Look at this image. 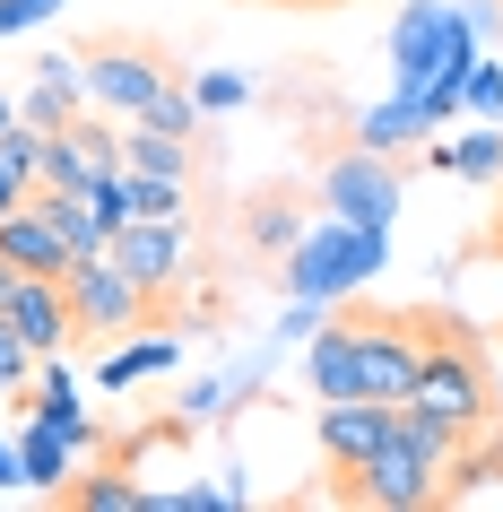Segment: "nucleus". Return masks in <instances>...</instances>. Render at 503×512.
<instances>
[{"label":"nucleus","instance_id":"obj_1","mask_svg":"<svg viewBox=\"0 0 503 512\" xmlns=\"http://www.w3.org/2000/svg\"><path fill=\"white\" fill-rule=\"evenodd\" d=\"M417 400H434L443 417H460V426H486V417H503V400H495V374H486V356L469 348V330H425L417 322Z\"/></svg>","mask_w":503,"mask_h":512},{"label":"nucleus","instance_id":"obj_2","mask_svg":"<svg viewBox=\"0 0 503 512\" xmlns=\"http://www.w3.org/2000/svg\"><path fill=\"white\" fill-rule=\"evenodd\" d=\"M61 296H70V322H79V339H122V330H139L157 304L139 296L131 278L113 270V252H79L70 270H61Z\"/></svg>","mask_w":503,"mask_h":512},{"label":"nucleus","instance_id":"obj_3","mask_svg":"<svg viewBox=\"0 0 503 512\" xmlns=\"http://www.w3.org/2000/svg\"><path fill=\"white\" fill-rule=\"evenodd\" d=\"M339 504H382V512H417V504H443V469L408 443H382L365 469H339Z\"/></svg>","mask_w":503,"mask_h":512},{"label":"nucleus","instance_id":"obj_4","mask_svg":"<svg viewBox=\"0 0 503 512\" xmlns=\"http://www.w3.org/2000/svg\"><path fill=\"white\" fill-rule=\"evenodd\" d=\"M356 330V374H365V400H408L417 391V322H399V313H347Z\"/></svg>","mask_w":503,"mask_h":512},{"label":"nucleus","instance_id":"obj_5","mask_svg":"<svg viewBox=\"0 0 503 512\" xmlns=\"http://www.w3.org/2000/svg\"><path fill=\"white\" fill-rule=\"evenodd\" d=\"M105 174H122V122H61V131H44V165H35L44 191H96Z\"/></svg>","mask_w":503,"mask_h":512},{"label":"nucleus","instance_id":"obj_6","mask_svg":"<svg viewBox=\"0 0 503 512\" xmlns=\"http://www.w3.org/2000/svg\"><path fill=\"white\" fill-rule=\"evenodd\" d=\"M105 252L148 304H165V287L183 278V217H122L105 235Z\"/></svg>","mask_w":503,"mask_h":512},{"label":"nucleus","instance_id":"obj_7","mask_svg":"<svg viewBox=\"0 0 503 512\" xmlns=\"http://www.w3.org/2000/svg\"><path fill=\"white\" fill-rule=\"evenodd\" d=\"M373 252H382V226H347V217H339V235H321V243H304V252H295L287 287H295V296H330V287H356V278L373 270Z\"/></svg>","mask_w":503,"mask_h":512},{"label":"nucleus","instance_id":"obj_8","mask_svg":"<svg viewBox=\"0 0 503 512\" xmlns=\"http://www.w3.org/2000/svg\"><path fill=\"white\" fill-rule=\"evenodd\" d=\"M79 70H87V96H96L105 113H122V122H139V113L165 96V70L148 53H87Z\"/></svg>","mask_w":503,"mask_h":512},{"label":"nucleus","instance_id":"obj_9","mask_svg":"<svg viewBox=\"0 0 503 512\" xmlns=\"http://www.w3.org/2000/svg\"><path fill=\"white\" fill-rule=\"evenodd\" d=\"M0 313L18 322V339H27L35 356L79 348V322H70V296H61V278H9V304H0Z\"/></svg>","mask_w":503,"mask_h":512},{"label":"nucleus","instance_id":"obj_10","mask_svg":"<svg viewBox=\"0 0 503 512\" xmlns=\"http://www.w3.org/2000/svg\"><path fill=\"white\" fill-rule=\"evenodd\" d=\"M391 443V400H321V452L330 469H365Z\"/></svg>","mask_w":503,"mask_h":512},{"label":"nucleus","instance_id":"obj_11","mask_svg":"<svg viewBox=\"0 0 503 512\" xmlns=\"http://www.w3.org/2000/svg\"><path fill=\"white\" fill-rule=\"evenodd\" d=\"M0 261H9L18 278H61V270H70V243H61L53 217L35 209V191H27L9 217H0Z\"/></svg>","mask_w":503,"mask_h":512},{"label":"nucleus","instance_id":"obj_12","mask_svg":"<svg viewBox=\"0 0 503 512\" xmlns=\"http://www.w3.org/2000/svg\"><path fill=\"white\" fill-rule=\"evenodd\" d=\"M321 200H330L347 226H391V200H399V191H391V174H382V157L365 148V157H339L330 174H321Z\"/></svg>","mask_w":503,"mask_h":512},{"label":"nucleus","instance_id":"obj_13","mask_svg":"<svg viewBox=\"0 0 503 512\" xmlns=\"http://www.w3.org/2000/svg\"><path fill=\"white\" fill-rule=\"evenodd\" d=\"M391 443H408V452H425L434 469H451V460L469 452L477 434L460 426V417H443L434 400H417V391H408V400H391Z\"/></svg>","mask_w":503,"mask_h":512},{"label":"nucleus","instance_id":"obj_14","mask_svg":"<svg viewBox=\"0 0 503 512\" xmlns=\"http://www.w3.org/2000/svg\"><path fill=\"white\" fill-rule=\"evenodd\" d=\"M79 105H87V70L70 53H53L44 70H35V87L18 96V122H35V131H61V122H79Z\"/></svg>","mask_w":503,"mask_h":512},{"label":"nucleus","instance_id":"obj_15","mask_svg":"<svg viewBox=\"0 0 503 512\" xmlns=\"http://www.w3.org/2000/svg\"><path fill=\"white\" fill-rule=\"evenodd\" d=\"M304 374H313L321 400H365V374H356V330H347V322H321V330H313V356H304Z\"/></svg>","mask_w":503,"mask_h":512},{"label":"nucleus","instance_id":"obj_16","mask_svg":"<svg viewBox=\"0 0 503 512\" xmlns=\"http://www.w3.org/2000/svg\"><path fill=\"white\" fill-rule=\"evenodd\" d=\"M122 165L131 174H165V183H191V139H174V131H148V122H122Z\"/></svg>","mask_w":503,"mask_h":512},{"label":"nucleus","instance_id":"obj_17","mask_svg":"<svg viewBox=\"0 0 503 512\" xmlns=\"http://www.w3.org/2000/svg\"><path fill=\"white\" fill-rule=\"evenodd\" d=\"M61 504L70 512H148V486L122 478V469H79V478L61 486Z\"/></svg>","mask_w":503,"mask_h":512},{"label":"nucleus","instance_id":"obj_18","mask_svg":"<svg viewBox=\"0 0 503 512\" xmlns=\"http://www.w3.org/2000/svg\"><path fill=\"white\" fill-rule=\"evenodd\" d=\"M18 469H27V486H44V495H61V486H70V434L35 417V426L18 434Z\"/></svg>","mask_w":503,"mask_h":512},{"label":"nucleus","instance_id":"obj_19","mask_svg":"<svg viewBox=\"0 0 503 512\" xmlns=\"http://www.w3.org/2000/svg\"><path fill=\"white\" fill-rule=\"evenodd\" d=\"M35 209H44V217L61 226L70 261H79V252H105V217L87 209V191H44V183H35Z\"/></svg>","mask_w":503,"mask_h":512},{"label":"nucleus","instance_id":"obj_20","mask_svg":"<svg viewBox=\"0 0 503 512\" xmlns=\"http://www.w3.org/2000/svg\"><path fill=\"white\" fill-rule=\"evenodd\" d=\"M417 131H434V113H425V96H399V105H382V113H373V122H365L356 139H365L373 157H391V148H408Z\"/></svg>","mask_w":503,"mask_h":512},{"label":"nucleus","instance_id":"obj_21","mask_svg":"<svg viewBox=\"0 0 503 512\" xmlns=\"http://www.w3.org/2000/svg\"><path fill=\"white\" fill-rule=\"evenodd\" d=\"M174 356H183V339H139V348H113V356H105V382H113V391H131V382L165 374Z\"/></svg>","mask_w":503,"mask_h":512},{"label":"nucleus","instance_id":"obj_22","mask_svg":"<svg viewBox=\"0 0 503 512\" xmlns=\"http://www.w3.org/2000/svg\"><path fill=\"white\" fill-rule=\"evenodd\" d=\"M434 165H451L460 183H495L503 174V131H469L460 148H434Z\"/></svg>","mask_w":503,"mask_h":512},{"label":"nucleus","instance_id":"obj_23","mask_svg":"<svg viewBox=\"0 0 503 512\" xmlns=\"http://www.w3.org/2000/svg\"><path fill=\"white\" fill-rule=\"evenodd\" d=\"M131 174V165H122ZM191 209V191L183 183H165V174H131V217H183Z\"/></svg>","mask_w":503,"mask_h":512},{"label":"nucleus","instance_id":"obj_24","mask_svg":"<svg viewBox=\"0 0 503 512\" xmlns=\"http://www.w3.org/2000/svg\"><path fill=\"white\" fill-rule=\"evenodd\" d=\"M27 382H35V348L18 339V322L0 313V391H9V408L27 400Z\"/></svg>","mask_w":503,"mask_h":512},{"label":"nucleus","instance_id":"obj_25","mask_svg":"<svg viewBox=\"0 0 503 512\" xmlns=\"http://www.w3.org/2000/svg\"><path fill=\"white\" fill-rule=\"evenodd\" d=\"M139 122H148V131H174V139H191V122H200V105H191V87H165L157 105L139 113Z\"/></svg>","mask_w":503,"mask_h":512},{"label":"nucleus","instance_id":"obj_26","mask_svg":"<svg viewBox=\"0 0 503 512\" xmlns=\"http://www.w3.org/2000/svg\"><path fill=\"white\" fill-rule=\"evenodd\" d=\"M191 105H200V113H235L243 105V79H235V70H200V79H191Z\"/></svg>","mask_w":503,"mask_h":512},{"label":"nucleus","instance_id":"obj_27","mask_svg":"<svg viewBox=\"0 0 503 512\" xmlns=\"http://www.w3.org/2000/svg\"><path fill=\"white\" fill-rule=\"evenodd\" d=\"M0 157L35 183V165H44V131H35V122H9V131H0Z\"/></svg>","mask_w":503,"mask_h":512},{"label":"nucleus","instance_id":"obj_28","mask_svg":"<svg viewBox=\"0 0 503 512\" xmlns=\"http://www.w3.org/2000/svg\"><path fill=\"white\" fill-rule=\"evenodd\" d=\"M87 209L105 217V235H113V226H122V217H131V174H105V183L87 191Z\"/></svg>","mask_w":503,"mask_h":512},{"label":"nucleus","instance_id":"obj_29","mask_svg":"<svg viewBox=\"0 0 503 512\" xmlns=\"http://www.w3.org/2000/svg\"><path fill=\"white\" fill-rule=\"evenodd\" d=\"M460 96H469V105L495 122V113H503V70H495V61H486V70H469V79H460Z\"/></svg>","mask_w":503,"mask_h":512},{"label":"nucleus","instance_id":"obj_30","mask_svg":"<svg viewBox=\"0 0 503 512\" xmlns=\"http://www.w3.org/2000/svg\"><path fill=\"white\" fill-rule=\"evenodd\" d=\"M61 0H0V35H27V27H44Z\"/></svg>","mask_w":503,"mask_h":512},{"label":"nucleus","instance_id":"obj_31","mask_svg":"<svg viewBox=\"0 0 503 512\" xmlns=\"http://www.w3.org/2000/svg\"><path fill=\"white\" fill-rule=\"evenodd\" d=\"M252 243H295V209H252Z\"/></svg>","mask_w":503,"mask_h":512},{"label":"nucleus","instance_id":"obj_32","mask_svg":"<svg viewBox=\"0 0 503 512\" xmlns=\"http://www.w3.org/2000/svg\"><path fill=\"white\" fill-rule=\"evenodd\" d=\"M477 460H486V478H503V417L477 426Z\"/></svg>","mask_w":503,"mask_h":512},{"label":"nucleus","instance_id":"obj_33","mask_svg":"<svg viewBox=\"0 0 503 512\" xmlns=\"http://www.w3.org/2000/svg\"><path fill=\"white\" fill-rule=\"evenodd\" d=\"M27 191H35V183H27V174H18V165H9V157H0V217L18 209V200H27Z\"/></svg>","mask_w":503,"mask_h":512},{"label":"nucleus","instance_id":"obj_34","mask_svg":"<svg viewBox=\"0 0 503 512\" xmlns=\"http://www.w3.org/2000/svg\"><path fill=\"white\" fill-rule=\"evenodd\" d=\"M0 486H27V469H18V443H0Z\"/></svg>","mask_w":503,"mask_h":512},{"label":"nucleus","instance_id":"obj_35","mask_svg":"<svg viewBox=\"0 0 503 512\" xmlns=\"http://www.w3.org/2000/svg\"><path fill=\"white\" fill-rule=\"evenodd\" d=\"M486 252H495V261H503V217H495V235H486Z\"/></svg>","mask_w":503,"mask_h":512},{"label":"nucleus","instance_id":"obj_36","mask_svg":"<svg viewBox=\"0 0 503 512\" xmlns=\"http://www.w3.org/2000/svg\"><path fill=\"white\" fill-rule=\"evenodd\" d=\"M9 122H18V105H9V96H0V131H9Z\"/></svg>","mask_w":503,"mask_h":512},{"label":"nucleus","instance_id":"obj_37","mask_svg":"<svg viewBox=\"0 0 503 512\" xmlns=\"http://www.w3.org/2000/svg\"><path fill=\"white\" fill-rule=\"evenodd\" d=\"M9 278H18V270H9V261H0V304H9Z\"/></svg>","mask_w":503,"mask_h":512},{"label":"nucleus","instance_id":"obj_38","mask_svg":"<svg viewBox=\"0 0 503 512\" xmlns=\"http://www.w3.org/2000/svg\"><path fill=\"white\" fill-rule=\"evenodd\" d=\"M304 9H330V0H304Z\"/></svg>","mask_w":503,"mask_h":512},{"label":"nucleus","instance_id":"obj_39","mask_svg":"<svg viewBox=\"0 0 503 512\" xmlns=\"http://www.w3.org/2000/svg\"><path fill=\"white\" fill-rule=\"evenodd\" d=\"M0 408H9V391H0Z\"/></svg>","mask_w":503,"mask_h":512},{"label":"nucleus","instance_id":"obj_40","mask_svg":"<svg viewBox=\"0 0 503 512\" xmlns=\"http://www.w3.org/2000/svg\"><path fill=\"white\" fill-rule=\"evenodd\" d=\"M495 183H503V174H495Z\"/></svg>","mask_w":503,"mask_h":512}]
</instances>
